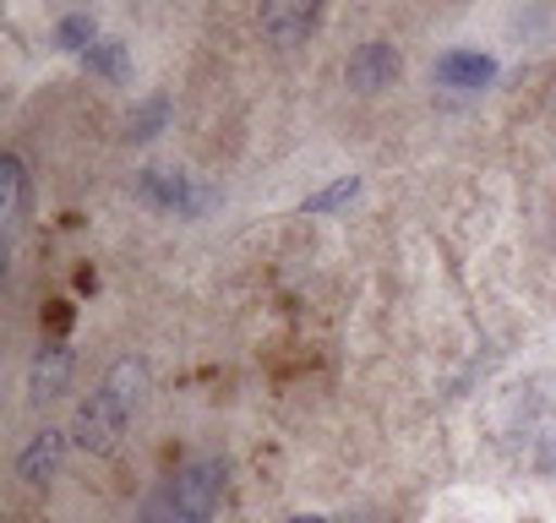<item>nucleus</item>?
Here are the masks:
<instances>
[{"label":"nucleus","mask_w":556,"mask_h":523,"mask_svg":"<svg viewBox=\"0 0 556 523\" xmlns=\"http://www.w3.org/2000/svg\"><path fill=\"white\" fill-rule=\"evenodd\" d=\"M23 196H28V169L17 153H0V218H7V229L23 224Z\"/></svg>","instance_id":"9"},{"label":"nucleus","mask_w":556,"mask_h":523,"mask_svg":"<svg viewBox=\"0 0 556 523\" xmlns=\"http://www.w3.org/2000/svg\"><path fill=\"white\" fill-rule=\"evenodd\" d=\"M83 66L93 72V77H110V82H126L131 77V50L121 44V39H99L88 55H83Z\"/></svg>","instance_id":"10"},{"label":"nucleus","mask_w":556,"mask_h":523,"mask_svg":"<svg viewBox=\"0 0 556 523\" xmlns=\"http://www.w3.org/2000/svg\"><path fill=\"white\" fill-rule=\"evenodd\" d=\"M545 469H551V474H556V442H551V452H545Z\"/></svg>","instance_id":"19"},{"label":"nucleus","mask_w":556,"mask_h":523,"mask_svg":"<svg viewBox=\"0 0 556 523\" xmlns=\"http://www.w3.org/2000/svg\"><path fill=\"white\" fill-rule=\"evenodd\" d=\"M164 126H169V99H164V93L131 104V115H126V137H131V142H153Z\"/></svg>","instance_id":"11"},{"label":"nucleus","mask_w":556,"mask_h":523,"mask_svg":"<svg viewBox=\"0 0 556 523\" xmlns=\"http://www.w3.org/2000/svg\"><path fill=\"white\" fill-rule=\"evenodd\" d=\"M169 496H175V512L180 523H213L218 501H224V463L218 458H191L175 469L169 480Z\"/></svg>","instance_id":"2"},{"label":"nucleus","mask_w":556,"mask_h":523,"mask_svg":"<svg viewBox=\"0 0 556 523\" xmlns=\"http://www.w3.org/2000/svg\"><path fill=\"white\" fill-rule=\"evenodd\" d=\"M355 191H361V175H339L333 186H323V191L306 196V213H333V207H344Z\"/></svg>","instance_id":"14"},{"label":"nucleus","mask_w":556,"mask_h":523,"mask_svg":"<svg viewBox=\"0 0 556 523\" xmlns=\"http://www.w3.org/2000/svg\"><path fill=\"white\" fill-rule=\"evenodd\" d=\"M137 523H180V512H175V496H169V485H164L159 496H148V501H142Z\"/></svg>","instance_id":"15"},{"label":"nucleus","mask_w":556,"mask_h":523,"mask_svg":"<svg viewBox=\"0 0 556 523\" xmlns=\"http://www.w3.org/2000/svg\"><path fill=\"white\" fill-rule=\"evenodd\" d=\"M126 420H131V409H126L110 387H93V393L77 404V414H72V442H77L83 452H93V458H110V452L121 447V436H126Z\"/></svg>","instance_id":"1"},{"label":"nucleus","mask_w":556,"mask_h":523,"mask_svg":"<svg viewBox=\"0 0 556 523\" xmlns=\"http://www.w3.org/2000/svg\"><path fill=\"white\" fill-rule=\"evenodd\" d=\"M66 436H72V431H55V425L34 431L28 447L17 452V480H23V485H50V480L61 474V463H66Z\"/></svg>","instance_id":"6"},{"label":"nucleus","mask_w":556,"mask_h":523,"mask_svg":"<svg viewBox=\"0 0 556 523\" xmlns=\"http://www.w3.org/2000/svg\"><path fill=\"white\" fill-rule=\"evenodd\" d=\"M104 387H110L126 409H137L142 393H148V366H142V360H115V371L104 377Z\"/></svg>","instance_id":"13"},{"label":"nucleus","mask_w":556,"mask_h":523,"mask_svg":"<svg viewBox=\"0 0 556 523\" xmlns=\"http://www.w3.org/2000/svg\"><path fill=\"white\" fill-rule=\"evenodd\" d=\"M437 82H442V88H458V93L491 88V82H496V61H491V55H475V50H447V55L437 61Z\"/></svg>","instance_id":"8"},{"label":"nucleus","mask_w":556,"mask_h":523,"mask_svg":"<svg viewBox=\"0 0 556 523\" xmlns=\"http://www.w3.org/2000/svg\"><path fill=\"white\" fill-rule=\"evenodd\" d=\"M77 290H83V295H93V290H99V279H93V268H83V273H77Z\"/></svg>","instance_id":"17"},{"label":"nucleus","mask_w":556,"mask_h":523,"mask_svg":"<svg viewBox=\"0 0 556 523\" xmlns=\"http://www.w3.org/2000/svg\"><path fill=\"white\" fill-rule=\"evenodd\" d=\"M137 191H142V202H153L164 213H180V218H197V213L213 207V191L191 186V175H175V169H142Z\"/></svg>","instance_id":"3"},{"label":"nucleus","mask_w":556,"mask_h":523,"mask_svg":"<svg viewBox=\"0 0 556 523\" xmlns=\"http://www.w3.org/2000/svg\"><path fill=\"white\" fill-rule=\"evenodd\" d=\"M93 44H99V23H93V12H72V17L55 23V50H66V55H88Z\"/></svg>","instance_id":"12"},{"label":"nucleus","mask_w":556,"mask_h":523,"mask_svg":"<svg viewBox=\"0 0 556 523\" xmlns=\"http://www.w3.org/2000/svg\"><path fill=\"white\" fill-rule=\"evenodd\" d=\"M72 366H77L72 344H66V339H45V344L34 349V366H28V398H34V404L61 398L66 382H72Z\"/></svg>","instance_id":"5"},{"label":"nucleus","mask_w":556,"mask_h":523,"mask_svg":"<svg viewBox=\"0 0 556 523\" xmlns=\"http://www.w3.org/2000/svg\"><path fill=\"white\" fill-rule=\"evenodd\" d=\"M399 72H404V55H399L388 39H366V44L344 61V82H350L355 93H382V88L399 82Z\"/></svg>","instance_id":"4"},{"label":"nucleus","mask_w":556,"mask_h":523,"mask_svg":"<svg viewBox=\"0 0 556 523\" xmlns=\"http://www.w3.org/2000/svg\"><path fill=\"white\" fill-rule=\"evenodd\" d=\"M317 28V7L312 0H273V7H262V34L273 44H306V34Z\"/></svg>","instance_id":"7"},{"label":"nucleus","mask_w":556,"mask_h":523,"mask_svg":"<svg viewBox=\"0 0 556 523\" xmlns=\"http://www.w3.org/2000/svg\"><path fill=\"white\" fill-rule=\"evenodd\" d=\"M72 317H77V311H72V301H50V306L39 311V322L50 328V339H66V333H72Z\"/></svg>","instance_id":"16"},{"label":"nucleus","mask_w":556,"mask_h":523,"mask_svg":"<svg viewBox=\"0 0 556 523\" xmlns=\"http://www.w3.org/2000/svg\"><path fill=\"white\" fill-rule=\"evenodd\" d=\"M285 523H328V518H312V512H301V518H285Z\"/></svg>","instance_id":"18"}]
</instances>
